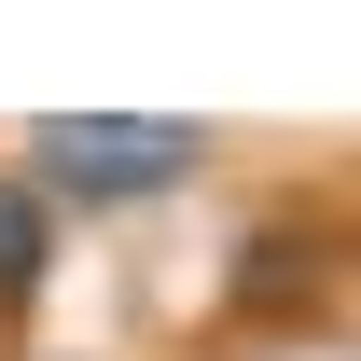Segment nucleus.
Wrapping results in <instances>:
<instances>
[{
  "mask_svg": "<svg viewBox=\"0 0 361 361\" xmlns=\"http://www.w3.org/2000/svg\"><path fill=\"white\" fill-rule=\"evenodd\" d=\"M28 153H42V195L126 209V195L195 180V153H209V139H195V126H167V111H42V126H28Z\"/></svg>",
  "mask_w": 361,
  "mask_h": 361,
  "instance_id": "f257e3e1",
  "label": "nucleus"
},
{
  "mask_svg": "<svg viewBox=\"0 0 361 361\" xmlns=\"http://www.w3.org/2000/svg\"><path fill=\"white\" fill-rule=\"evenodd\" d=\"M42 264H56L42 195H28V180H0V292H42Z\"/></svg>",
  "mask_w": 361,
  "mask_h": 361,
  "instance_id": "f03ea898",
  "label": "nucleus"
}]
</instances>
